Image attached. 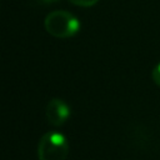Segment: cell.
Masks as SVG:
<instances>
[{"label":"cell","instance_id":"6da1fadb","mask_svg":"<svg viewBox=\"0 0 160 160\" xmlns=\"http://www.w3.org/2000/svg\"><path fill=\"white\" fill-rule=\"evenodd\" d=\"M45 30L58 39H68L78 34L80 22L71 12L65 10H54L49 12L44 21Z\"/></svg>","mask_w":160,"mask_h":160},{"label":"cell","instance_id":"7a4b0ae2","mask_svg":"<svg viewBox=\"0 0 160 160\" xmlns=\"http://www.w3.org/2000/svg\"><path fill=\"white\" fill-rule=\"evenodd\" d=\"M68 139L59 131L45 132L38 144L39 160H66L69 155Z\"/></svg>","mask_w":160,"mask_h":160},{"label":"cell","instance_id":"3957f363","mask_svg":"<svg viewBox=\"0 0 160 160\" xmlns=\"http://www.w3.org/2000/svg\"><path fill=\"white\" fill-rule=\"evenodd\" d=\"M45 116L52 126H61L70 116V108L61 99H51L46 104Z\"/></svg>","mask_w":160,"mask_h":160},{"label":"cell","instance_id":"277c9868","mask_svg":"<svg viewBox=\"0 0 160 160\" xmlns=\"http://www.w3.org/2000/svg\"><path fill=\"white\" fill-rule=\"evenodd\" d=\"M69 1L74 5L82 6V8H90V6H94L95 4L99 2V0H69Z\"/></svg>","mask_w":160,"mask_h":160},{"label":"cell","instance_id":"5b68a950","mask_svg":"<svg viewBox=\"0 0 160 160\" xmlns=\"http://www.w3.org/2000/svg\"><path fill=\"white\" fill-rule=\"evenodd\" d=\"M151 78H152V81L155 82V85L160 88V62H158L154 66L152 72H151Z\"/></svg>","mask_w":160,"mask_h":160},{"label":"cell","instance_id":"8992f818","mask_svg":"<svg viewBox=\"0 0 160 160\" xmlns=\"http://www.w3.org/2000/svg\"><path fill=\"white\" fill-rule=\"evenodd\" d=\"M54 1H58V0H40V2H45V4H49V2H54Z\"/></svg>","mask_w":160,"mask_h":160}]
</instances>
